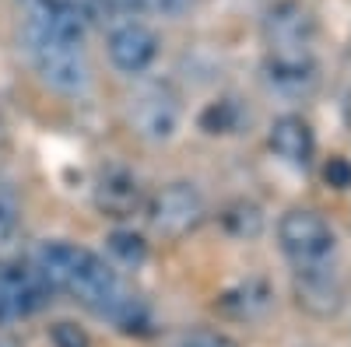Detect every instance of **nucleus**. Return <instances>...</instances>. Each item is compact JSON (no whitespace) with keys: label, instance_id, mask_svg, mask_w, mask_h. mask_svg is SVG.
I'll return each mask as SVG.
<instances>
[{"label":"nucleus","instance_id":"f257e3e1","mask_svg":"<svg viewBox=\"0 0 351 347\" xmlns=\"http://www.w3.org/2000/svg\"><path fill=\"white\" fill-rule=\"evenodd\" d=\"M36 274L53 287V292H71L77 302H84L99 316V309L120 292L123 281L92 249L74 242H43L36 249Z\"/></svg>","mask_w":351,"mask_h":347},{"label":"nucleus","instance_id":"f03ea898","mask_svg":"<svg viewBox=\"0 0 351 347\" xmlns=\"http://www.w3.org/2000/svg\"><path fill=\"white\" fill-rule=\"evenodd\" d=\"M278 242L285 256L291 259V267H330L337 264V235L324 214L295 207L281 214L278 221Z\"/></svg>","mask_w":351,"mask_h":347},{"label":"nucleus","instance_id":"7ed1b4c3","mask_svg":"<svg viewBox=\"0 0 351 347\" xmlns=\"http://www.w3.org/2000/svg\"><path fill=\"white\" fill-rule=\"evenodd\" d=\"M28 56L39 70V77L60 95H84L92 84V67L81 42H60V39H39L25 36Z\"/></svg>","mask_w":351,"mask_h":347},{"label":"nucleus","instance_id":"20e7f679","mask_svg":"<svg viewBox=\"0 0 351 347\" xmlns=\"http://www.w3.org/2000/svg\"><path fill=\"white\" fill-rule=\"evenodd\" d=\"M263 84L267 92L285 99V102H299L309 99L319 84V67L313 46H285V49H271L263 60Z\"/></svg>","mask_w":351,"mask_h":347},{"label":"nucleus","instance_id":"39448f33","mask_svg":"<svg viewBox=\"0 0 351 347\" xmlns=\"http://www.w3.org/2000/svg\"><path fill=\"white\" fill-rule=\"evenodd\" d=\"M204 214H208V204L193 183H172L152 200V228L172 239L193 231L204 221Z\"/></svg>","mask_w":351,"mask_h":347},{"label":"nucleus","instance_id":"423d86ee","mask_svg":"<svg viewBox=\"0 0 351 347\" xmlns=\"http://www.w3.org/2000/svg\"><path fill=\"white\" fill-rule=\"evenodd\" d=\"M49 292L53 287L36 274V267H0V326L39 312Z\"/></svg>","mask_w":351,"mask_h":347},{"label":"nucleus","instance_id":"0eeeda50","mask_svg":"<svg viewBox=\"0 0 351 347\" xmlns=\"http://www.w3.org/2000/svg\"><path fill=\"white\" fill-rule=\"evenodd\" d=\"M180 120H183V109H180V99H176L165 84H152L144 88L134 102H130V123L134 130L144 137V140H169L180 130Z\"/></svg>","mask_w":351,"mask_h":347},{"label":"nucleus","instance_id":"6e6552de","mask_svg":"<svg viewBox=\"0 0 351 347\" xmlns=\"http://www.w3.org/2000/svg\"><path fill=\"white\" fill-rule=\"evenodd\" d=\"M295 298L309 316H319V320H330V316L341 312L344 305V277L341 267H302L295 270Z\"/></svg>","mask_w":351,"mask_h":347},{"label":"nucleus","instance_id":"1a4fd4ad","mask_svg":"<svg viewBox=\"0 0 351 347\" xmlns=\"http://www.w3.org/2000/svg\"><path fill=\"white\" fill-rule=\"evenodd\" d=\"M109 60L123 74H144L158 56V36L141 21H123L109 32Z\"/></svg>","mask_w":351,"mask_h":347},{"label":"nucleus","instance_id":"9d476101","mask_svg":"<svg viewBox=\"0 0 351 347\" xmlns=\"http://www.w3.org/2000/svg\"><path fill=\"white\" fill-rule=\"evenodd\" d=\"M271 151L291 168H306L316 155L313 127L302 116H278L271 123Z\"/></svg>","mask_w":351,"mask_h":347},{"label":"nucleus","instance_id":"9b49d317","mask_svg":"<svg viewBox=\"0 0 351 347\" xmlns=\"http://www.w3.org/2000/svg\"><path fill=\"white\" fill-rule=\"evenodd\" d=\"M95 204L112 214V218H127L141 207V183L130 168L123 165H112L99 176V186H95Z\"/></svg>","mask_w":351,"mask_h":347},{"label":"nucleus","instance_id":"f8f14e48","mask_svg":"<svg viewBox=\"0 0 351 347\" xmlns=\"http://www.w3.org/2000/svg\"><path fill=\"white\" fill-rule=\"evenodd\" d=\"M267 39H271V49L309 46L313 42V18L299 4H281L267 14Z\"/></svg>","mask_w":351,"mask_h":347},{"label":"nucleus","instance_id":"ddd939ff","mask_svg":"<svg viewBox=\"0 0 351 347\" xmlns=\"http://www.w3.org/2000/svg\"><path fill=\"white\" fill-rule=\"evenodd\" d=\"M221 305L228 312H236V316H246V320H256V316H263L271 309V287L263 284V281H246L239 284L236 292H228L221 298Z\"/></svg>","mask_w":351,"mask_h":347},{"label":"nucleus","instance_id":"4468645a","mask_svg":"<svg viewBox=\"0 0 351 347\" xmlns=\"http://www.w3.org/2000/svg\"><path fill=\"white\" fill-rule=\"evenodd\" d=\"M106 249L120 259L123 267H141L144 259H148V242L141 235H134V231H112L106 239Z\"/></svg>","mask_w":351,"mask_h":347},{"label":"nucleus","instance_id":"2eb2a0df","mask_svg":"<svg viewBox=\"0 0 351 347\" xmlns=\"http://www.w3.org/2000/svg\"><path fill=\"white\" fill-rule=\"evenodd\" d=\"M123 14H162V18H180L190 11L193 0H112Z\"/></svg>","mask_w":351,"mask_h":347},{"label":"nucleus","instance_id":"dca6fc26","mask_svg":"<svg viewBox=\"0 0 351 347\" xmlns=\"http://www.w3.org/2000/svg\"><path fill=\"white\" fill-rule=\"evenodd\" d=\"M18 224H21V204H18L14 190L0 183V246L14 242Z\"/></svg>","mask_w":351,"mask_h":347},{"label":"nucleus","instance_id":"f3484780","mask_svg":"<svg viewBox=\"0 0 351 347\" xmlns=\"http://www.w3.org/2000/svg\"><path fill=\"white\" fill-rule=\"evenodd\" d=\"M225 228L232 231V235H239V239H253L256 231L263 228V218L253 204H236L228 214H225Z\"/></svg>","mask_w":351,"mask_h":347},{"label":"nucleus","instance_id":"a211bd4d","mask_svg":"<svg viewBox=\"0 0 351 347\" xmlns=\"http://www.w3.org/2000/svg\"><path fill=\"white\" fill-rule=\"evenodd\" d=\"M239 105L225 99V102H215L208 112H204V127H208L211 133H232V130H239Z\"/></svg>","mask_w":351,"mask_h":347},{"label":"nucleus","instance_id":"6ab92c4d","mask_svg":"<svg viewBox=\"0 0 351 347\" xmlns=\"http://www.w3.org/2000/svg\"><path fill=\"white\" fill-rule=\"evenodd\" d=\"M176 347H239V344L218 330H190L176 340Z\"/></svg>","mask_w":351,"mask_h":347},{"label":"nucleus","instance_id":"aec40b11","mask_svg":"<svg viewBox=\"0 0 351 347\" xmlns=\"http://www.w3.org/2000/svg\"><path fill=\"white\" fill-rule=\"evenodd\" d=\"M49 340L53 347H92V340H88V333L74 323H56L49 330Z\"/></svg>","mask_w":351,"mask_h":347},{"label":"nucleus","instance_id":"412c9836","mask_svg":"<svg viewBox=\"0 0 351 347\" xmlns=\"http://www.w3.org/2000/svg\"><path fill=\"white\" fill-rule=\"evenodd\" d=\"M67 4L84 18V21H99L109 11V0H67Z\"/></svg>","mask_w":351,"mask_h":347},{"label":"nucleus","instance_id":"4be33fe9","mask_svg":"<svg viewBox=\"0 0 351 347\" xmlns=\"http://www.w3.org/2000/svg\"><path fill=\"white\" fill-rule=\"evenodd\" d=\"M324 176H327V183H330V186L344 190V186H351V165H348L344 158H334V162L327 165Z\"/></svg>","mask_w":351,"mask_h":347}]
</instances>
